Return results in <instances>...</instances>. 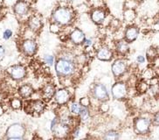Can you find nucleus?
<instances>
[{"mask_svg":"<svg viewBox=\"0 0 159 140\" xmlns=\"http://www.w3.org/2000/svg\"><path fill=\"white\" fill-rule=\"evenodd\" d=\"M75 17V11L69 6H58L52 11L51 15L52 22L60 26H67L73 23Z\"/></svg>","mask_w":159,"mask_h":140,"instance_id":"1","label":"nucleus"},{"mask_svg":"<svg viewBox=\"0 0 159 140\" xmlns=\"http://www.w3.org/2000/svg\"><path fill=\"white\" fill-rule=\"evenodd\" d=\"M55 73L59 78H70L76 72V64L74 61L66 60L63 58L58 59L54 63Z\"/></svg>","mask_w":159,"mask_h":140,"instance_id":"2","label":"nucleus"},{"mask_svg":"<svg viewBox=\"0 0 159 140\" xmlns=\"http://www.w3.org/2000/svg\"><path fill=\"white\" fill-rule=\"evenodd\" d=\"M26 134L25 127L19 123L12 124L8 127L5 132V138L11 140H21L25 138Z\"/></svg>","mask_w":159,"mask_h":140,"instance_id":"3","label":"nucleus"},{"mask_svg":"<svg viewBox=\"0 0 159 140\" xmlns=\"http://www.w3.org/2000/svg\"><path fill=\"white\" fill-rule=\"evenodd\" d=\"M50 130L52 132V134H54L57 138H63L70 133L71 126L60 122L59 117L57 116L51 121Z\"/></svg>","mask_w":159,"mask_h":140,"instance_id":"4","label":"nucleus"},{"mask_svg":"<svg viewBox=\"0 0 159 140\" xmlns=\"http://www.w3.org/2000/svg\"><path fill=\"white\" fill-rule=\"evenodd\" d=\"M6 73L11 77V79H12L15 82H21L22 80L25 78V76L27 75L25 67L21 64L11 66L6 69Z\"/></svg>","mask_w":159,"mask_h":140,"instance_id":"5","label":"nucleus"},{"mask_svg":"<svg viewBox=\"0 0 159 140\" xmlns=\"http://www.w3.org/2000/svg\"><path fill=\"white\" fill-rule=\"evenodd\" d=\"M91 95L93 98L99 102H107L109 99V93H108L107 87L102 83H95L91 89Z\"/></svg>","mask_w":159,"mask_h":140,"instance_id":"6","label":"nucleus"},{"mask_svg":"<svg viewBox=\"0 0 159 140\" xmlns=\"http://www.w3.org/2000/svg\"><path fill=\"white\" fill-rule=\"evenodd\" d=\"M46 109V103L44 100H33L29 101V103L25 105V110L27 114L33 116H39Z\"/></svg>","mask_w":159,"mask_h":140,"instance_id":"7","label":"nucleus"},{"mask_svg":"<svg viewBox=\"0 0 159 140\" xmlns=\"http://www.w3.org/2000/svg\"><path fill=\"white\" fill-rule=\"evenodd\" d=\"M12 10L18 18L22 19L24 17L28 16L30 13L31 6L27 0H18L12 6Z\"/></svg>","mask_w":159,"mask_h":140,"instance_id":"8","label":"nucleus"},{"mask_svg":"<svg viewBox=\"0 0 159 140\" xmlns=\"http://www.w3.org/2000/svg\"><path fill=\"white\" fill-rule=\"evenodd\" d=\"M151 126V120L147 117H137L134 121V129L137 134L144 135L149 133Z\"/></svg>","mask_w":159,"mask_h":140,"instance_id":"9","label":"nucleus"},{"mask_svg":"<svg viewBox=\"0 0 159 140\" xmlns=\"http://www.w3.org/2000/svg\"><path fill=\"white\" fill-rule=\"evenodd\" d=\"M111 95L116 100H122L126 98L128 95V87L127 84L123 82H117L111 88Z\"/></svg>","mask_w":159,"mask_h":140,"instance_id":"10","label":"nucleus"},{"mask_svg":"<svg viewBox=\"0 0 159 140\" xmlns=\"http://www.w3.org/2000/svg\"><path fill=\"white\" fill-rule=\"evenodd\" d=\"M20 49L25 56L32 57L35 55L38 51V44L33 39H25L21 42Z\"/></svg>","mask_w":159,"mask_h":140,"instance_id":"11","label":"nucleus"},{"mask_svg":"<svg viewBox=\"0 0 159 140\" xmlns=\"http://www.w3.org/2000/svg\"><path fill=\"white\" fill-rule=\"evenodd\" d=\"M127 69H128V64L127 61L123 59H117L113 62L111 66L112 74L116 79L122 77L127 72Z\"/></svg>","mask_w":159,"mask_h":140,"instance_id":"12","label":"nucleus"},{"mask_svg":"<svg viewBox=\"0 0 159 140\" xmlns=\"http://www.w3.org/2000/svg\"><path fill=\"white\" fill-rule=\"evenodd\" d=\"M54 102L60 105V106H64L66 104L70 102L71 100V94L70 91L66 88L58 89L55 91V94L53 96Z\"/></svg>","mask_w":159,"mask_h":140,"instance_id":"13","label":"nucleus"},{"mask_svg":"<svg viewBox=\"0 0 159 140\" xmlns=\"http://www.w3.org/2000/svg\"><path fill=\"white\" fill-rule=\"evenodd\" d=\"M107 17V12L105 9L102 7H94L90 12L91 20L96 25H102L105 21Z\"/></svg>","mask_w":159,"mask_h":140,"instance_id":"14","label":"nucleus"},{"mask_svg":"<svg viewBox=\"0 0 159 140\" xmlns=\"http://www.w3.org/2000/svg\"><path fill=\"white\" fill-rule=\"evenodd\" d=\"M26 25H27V28L33 33L39 32L43 26V23L40 18L35 14L29 16L26 20Z\"/></svg>","mask_w":159,"mask_h":140,"instance_id":"15","label":"nucleus"},{"mask_svg":"<svg viewBox=\"0 0 159 140\" xmlns=\"http://www.w3.org/2000/svg\"><path fill=\"white\" fill-rule=\"evenodd\" d=\"M69 40H70L74 45L79 46L81 45L82 42L86 38L84 32L82 30H80V28H75L70 33H69Z\"/></svg>","mask_w":159,"mask_h":140,"instance_id":"16","label":"nucleus"},{"mask_svg":"<svg viewBox=\"0 0 159 140\" xmlns=\"http://www.w3.org/2000/svg\"><path fill=\"white\" fill-rule=\"evenodd\" d=\"M139 35V28L136 26H129L124 31V40L128 43H131L136 40Z\"/></svg>","mask_w":159,"mask_h":140,"instance_id":"17","label":"nucleus"},{"mask_svg":"<svg viewBox=\"0 0 159 140\" xmlns=\"http://www.w3.org/2000/svg\"><path fill=\"white\" fill-rule=\"evenodd\" d=\"M114 53L113 51L107 46H102L99 48L96 51V57L100 61H109L112 60Z\"/></svg>","mask_w":159,"mask_h":140,"instance_id":"18","label":"nucleus"},{"mask_svg":"<svg viewBox=\"0 0 159 140\" xmlns=\"http://www.w3.org/2000/svg\"><path fill=\"white\" fill-rule=\"evenodd\" d=\"M56 91V88L52 83H47L43 87L41 90V97L45 102H48L53 98Z\"/></svg>","mask_w":159,"mask_h":140,"instance_id":"19","label":"nucleus"},{"mask_svg":"<svg viewBox=\"0 0 159 140\" xmlns=\"http://www.w3.org/2000/svg\"><path fill=\"white\" fill-rule=\"evenodd\" d=\"M18 93H19V97L23 98V99H28L32 97V96L34 94V89L31 84H23L18 89Z\"/></svg>","mask_w":159,"mask_h":140,"instance_id":"20","label":"nucleus"},{"mask_svg":"<svg viewBox=\"0 0 159 140\" xmlns=\"http://www.w3.org/2000/svg\"><path fill=\"white\" fill-rule=\"evenodd\" d=\"M115 47H116V51L119 54H122V55H125L129 50V43L125 40H118V41L116 42Z\"/></svg>","mask_w":159,"mask_h":140,"instance_id":"21","label":"nucleus"},{"mask_svg":"<svg viewBox=\"0 0 159 140\" xmlns=\"http://www.w3.org/2000/svg\"><path fill=\"white\" fill-rule=\"evenodd\" d=\"M80 109H81V105L79 103H76V102H71L69 106H68V110L70 112V114L75 115V116L79 115Z\"/></svg>","mask_w":159,"mask_h":140,"instance_id":"22","label":"nucleus"},{"mask_svg":"<svg viewBox=\"0 0 159 140\" xmlns=\"http://www.w3.org/2000/svg\"><path fill=\"white\" fill-rule=\"evenodd\" d=\"M78 117H79V118L80 119V121H88L89 119V117H90V112H89V108L81 106V109H80V111Z\"/></svg>","mask_w":159,"mask_h":140,"instance_id":"23","label":"nucleus"},{"mask_svg":"<svg viewBox=\"0 0 159 140\" xmlns=\"http://www.w3.org/2000/svg\"><path fill=\"white\" fill-rule=\"evenodd\" d=\"M120 138V134L119 132L114 130H110V131H106L103 135V138L108 140H116Z\"/></svg>","mask_w":159,"mask_h":140,"instance_id":"24","label":"nucleus"},{"mask_svg":"<svg viewBox=\"0 0 159 140\" xmlns=\"http://www.w3.org/2000/svg\"><path fill=\"white\" fill-rule=\"evenodd\" d=\"M10 106L12 108L13 110H20L21 108L23 107L22 99L19 97L12 98V99L10 101Z\"/></svg>","mask_w":159,"mask_h":140,"instance_id":"25","label":"nucleus"},{"mask_svg":"<svg viewBox=\"0 0 159 140\" xmlns=\"http://www.w3.org/2000/svg\"><path fill=\"white\" fill-rule=\"evenodd\" d=\"M43 61L47 66L52 67V66L54 65V63H55V58H54V56L52 55V54H45L44 57H43Z\"/></svg>","mask_w":159,"mask_h":140,"instance_id":"26","label":"nucleus"},{"mask_svg":"<svg viewBox=\"0 0 159 140\" xmlns=\"http://www.w3.org/2000/svg\"><path fill=\"white\" fill-rule=\"evenodd\" d=\"M124 19H126L127 21H131L135 19V12L134 10L130 9V8H128L127 11L124 13Z\"/></svg>","mask_w":159,"mask_h":140,"instance_id":"27","label":"nucleus"},{"mask_svg":"<svg viewBox=\"0 0 159 140\" xmlns=\"http://www.w3.org/2000/svg\"><path fill=\"white\" fill-rule=\"evenodd\" d=\"M79 103L83 107L89 108L90 106V104H91V101H90V99L89 97H82L80 100Z\"/></svg>","mask_w":159,"mask_h":140,"instance_id":"28","label":"nucleus"},{"mask_svg":"<svg viewBox=\"0 0 159 140\" xmlns=\"http://www.w3.org/2000/svg\"><path fill=\"white\" fill-rule=\"evenodd\" d=\"M12 35H13L12 31L11 29H6V30L4 31V33H3V39L5 40H9L12 37Z\"/></svg>","mask_w":159,"mask_h":140,"instance_id":"29","label":"nucleus"},{"mask_svg":"<svg viewBox=\"0 0 159 140\" xmlns=\"http://www.w3.org/2000/svg\"><path fill=\"white\" fill-rule=\"evenodd\" d=\"M81 45H83V47H90L94 45V41H93L92 39H89V38L86 37Z\"/></svg>","mask_w":159,"mask_h":140,"instance_id":"30","label":"nucleus"},{"mask_svg":"<svg viewBox=\"0 0 159 140\" xmlns=\"http://www.w3.org/2000/svg\"><path fill=\"white\" fill-rule=\"evenodd\" d=\"M50 30H51V32H52V33H57L61 31V26H58L57 24L52 22L51 26H50Z\"/></svg>","mask_w":159,"mask_h":140,"instance_id":"31","label":"nucleus"},{"mask_svg":"<svg viewBox=\"0 0 159 140\" xmlns=\"http://www.w3.org/2000/svg\"><path fill=\"white\" fill-rule=\"evenodd\" d=\"M148 89V84L145 82H141L140 83L138 84V90L140 92H145Z\"/></svg>","mask_w":159,"mask_h":140,"instance_id":"32","label":"nucleus"},{"mask_svg":"<svg viewBox=\"0 0 159 140\" xmlns=\"http://www.w3.org/2000/svg\"><path fill=\"white\" fill-rule=\"evenodd\" d=\"M70 133L73 138H77L80 136V129L79 127H75V128L73 129V131Z\"/></svg>","mask_w":159,"mask_h":140,"instance_id":"33","label":"nucleus"},{"mask_svg":"<svg viewBox=\"0 0 159 140\" xmlns=\"http://www.w3.org/2000/svg\"><path fill=\"white\" fill-rule=\"evenodd\" d=\"M151 124L155 126H159V111L157 112L153 116V118H152V121H151Z\"/></svg>","mask_w":159,"mask_h":140,"instance_id":"34","label":"nucleus"},{"mask_svg":"<svg viewBox=\"0 0 159 140\" xmlns=\"http://www.w3.org/2000/svg\"><path fill=\"white\" fill-rule=\"evenodd\" d=\"M146 61V59H145V57L143 55H138L137 56V58H136V61H137V63H139V64H143Z\"/></svg>","mask_w":159,"mask_h":140,"instance_id":"35","label":"nucleus"},{"mask_svg":"<svg viewBox=\"0 0 159 140\" xmlns=\"http://www.w3.org/2000/svg\"><path fill=\"white\" fill-rule=\"evenodd\" d=\"M5 55V48L4 46L0 45V60H2Z\"/></svg>","mask_w":159,"mask_h":140,"instance_id":"36","label":"nucleus"},{"mask_svg":"<svg viewBox=\"0 0 159 140\" xmlns=\"http://www.w3.org/2000/svg\"><path fill=\"white\" fill-rule=\"evenodd\" d=\"M153 29L156 30V31H159V17L157 19H156V21L154 22V25H153Z\"/></svg>","mask_w":159,"mask_h":140,"instance_id":"37","label":"nucleus"},{"mask_svg":"<svg viewBox=\"0 0 159 140\" xmlns=\"http://www.w3.org/2000/svg\"><path fill=\"white\" fill-rule=\"evenodd\" d=\"M4 112H5V110H4V108L2 105H0V116H2L3 114H4Z\"/></svg>","mask_w":159,"mask_h":140,"instance_id":"38","label":"nucleus"},{"mask_svg":"<svg viewBox=\"0 0 159 140\" xmlns=\"http://www.w3.org/2000/svg\"><path fill=\"white\" fill-rule=\"evenodd\" d=\"M68 1H71V2H72V1H74V0H68Z\"/></svg>","mask_w":159,"mask_h":140,"instance_id":"39","label":"nucleus"},{"mask_svg":"<svg viewBox=\"0 0 159 140\" xmlns=\"http://www.w3.org/2000/svg\"><path fill=\"white\" fill-rule=\"evenodd\" d=\"M139 1H144V0H139Z\"/></svg>","mask_w":159,"mask_h":140,"instance_id":"40","label":"nucleus"},{"mask_svg":"<svg viewBox=\"0 0 159 140\" xmlns=\"http://www.w3.org/2000/svg\"><path fill=\"white\" fill-rule=\"evenodd\" d=\"M136 1H137V0H136Z\"/></svg>","mask_w":159,"mask_h":140,"instance_id":"41","label":"nucleus"}]
</instances>
